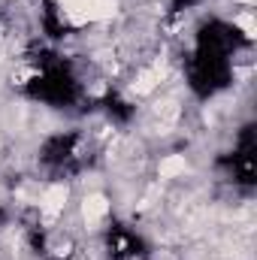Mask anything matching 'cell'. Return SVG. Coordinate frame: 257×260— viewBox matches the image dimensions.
<instances>
[{"label":"cell","instance_id":"4","mask_svg":"<svg viewBox=\"0 0 257 260\" xmlns=\"http://www.w3.org/2000/svg\"><path fill=\"white\" fill-rule=\"evenodd\" d=\"M239 24L245 27V34H248V37H254V18H251V15H242V18H239Z\"/></svg>","mask_w":257,"mask_h":260},{"label":"cell","instance_id":"1","mask_svg":"<svg viewBox=\"0 0 257 260\" xmlns=\"http://www.w3.org/2000/svg\"><path fill=\"white\" fill-rule=\"evenodd\" d=\"M64 203H67V188H64V185H49V188H46V194L40 197V212L52 221L55 215H61V212H64Z\"/></svg>","mask_w":257,"mask_h":260},{"label":"cell","instance_id":"3","mask_svg":"<svg viewBox=\"0 0 257 260\" xmlns=\"http://www.w3.org/2000/svg\"><path fill=\"white\" fill-rule=\"evenodd\" d=\"M185 170H188L185 154H170V157L160 160V176H164V179H176V176H182Z\"/></svg>","mask_w":257,"mask_h":260},{"label":"cell","instance_id":"2","mask_svg":"<svg viewBox=\"0 0 257 260\" xmlns=\"http://www.w3.org/2000/svg\"><path fill=\"white\" fill-rule=\"evenodd\" d=\"M106 212H109V203H106V197H103V194L85 197V203H82V215H85V221H88V224L100 221Z\"/></svg>","mask_w":257,"mask_h":260}]
</instances>
